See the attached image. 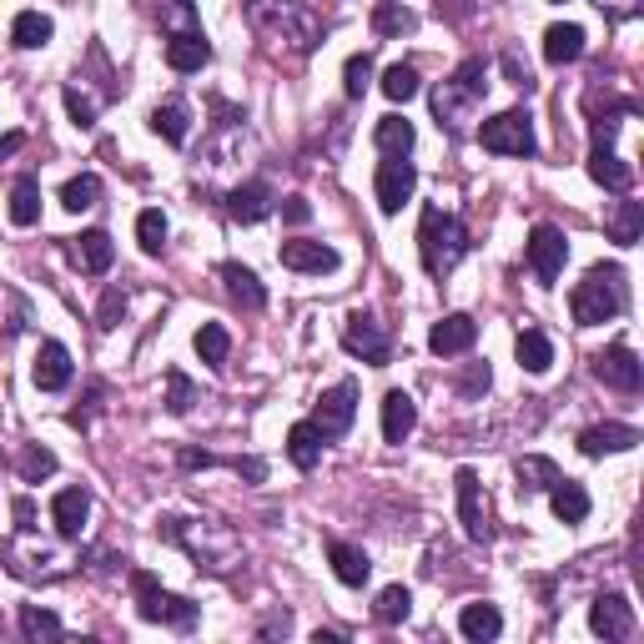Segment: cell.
Here are the masks:
<instances>
[{
  "label": "cell",
  "instance_id": "obj_10",
  "mask_svg": "<svg viewBox=\"0 0 644 644\" xmlns=\"http://www.w3.org/2000/svg\"><path fill=\"white\" fill-rule=\"evenodd\" d=\"M564 263H569V237H564L559 227H549V222H538V227L529 232V267H534V277L544 287H554Z\"/></svg>",
  "mask_w": 644,
  "mask_h": 644
},
{
  "label": "cell",
  "instance_id": "obj_41",
  "mask_svg": "<svg viewBox=\"0 0 644 644\" xmlns=\"http://www.w3.org/2000/svg\"><path fill=\"white\" fill-rule=\"evenodd\" d=\"M11 222L15 227H36L41 222V187L31 177H21L11 187Z\"/></svg>",
  "mask_w": 644,
  "mask_h": 644
},
{
  "label": "cell",
  "instance_id": "obj_34",
  "mask_svg": "<svg viewBox=\"0 0 644 644\" xmlns=\"http://www.w3.org/2000/svg\"><path fill=\"white\" fill-rule=\"evenodd\" d=\"M513 353H519V368L524 373H549L554 368V343L538 327H524V333L513 337Z\"/></svg>",
  "mask_w": 644,
  "mask_h": 644
},
{
  "label": "cell",
  "instance_id": "obj_51",
  "mask_svg": "<svg viewBox=\"0 0 644 644\" xmlns=\"http://www.w3.org/2000/svg\"><path fill=\"white\" fill-rule=\"evenodd\" d=\"M282 222H287V227H308V222H312V202H308V197H282Z\"/></svg>",
  "mask_w": 644,
  "mask_h": 644
},
{
  "label": "cell",
  "instance_id": "obj_21",
  "mask_svg": "<svg viewBox=\"0 0 644 644\" xmlns=\"http://www.w3.org/2000/svg\"><path fill=\"white\" fill-rule=\"evenodd\" d=\"M86 519H91V493L86 489H60L51 499V524H56L60 538H81Z\"/></svg>",
  "mask_w": 644,
  "mask_h": 644
},
{
  "label": "cell",
  "instance_id": "obj_48",
  "mask_svg": "<svg viewBox=\"0 0 644 644\" xmlns=\"http://www.w3.org/2000/svg\"><path fill=\"white\" fill-rule=\"evenodd\" d=\"M191 403H197V388H191V378L171 368L167 373V408H171V413H187Z\"/></svg>",
  "mask_w": 644,
  "mask_h": 644
},
{
  "label": "cell",
  "instance_id": "obj_40",
  "mask_svg": "<svg viewBox=\"0 0 644 644\" xmlns=\"http://www.w3.org/2000/svg\"><path fill=\"white\" fill-rule=\"evenodd\" d=\"M21 634H25V640H31V644H56L66 630H60V620H56V614H51V609H41V604H25V609H21Z\"/></svg>",
  "mask_w": 644,
  "mask_h": 644
},
{
  "label": "cell",
  "instance_id": "obj_44",
  "mask_svg": "<svg viewBox=\"0 0 644 644\" xmlns=\"http://www.w3.org/2000/svg\"><path fill=\"white\" fill-rule=\"evenodd\" d=\"M408 609H413V595H408L403 585H388L378 595V604H373V614H378V624H403Z\"/></svg>",
  "mask_w": 644,
  "mask_h": 644
},
{
  "label": "cell",
  "instance_id": "obj_13",
  "mask_svg": "<svg viewBox=\"0 0 644 644\" xmlns=\"http://www.w3.org/2000/svg\"><path fill=\"white\" fill-rule=\"evenodd\" d=\"M267 25H273V31H282V36L292 41L298 51H312L322 41V21L308 11V5H298V0H277L273 11H267Z\"/></svg>",
  "mask_w": 644,
  "mask_h": 644
},
{
  "label": "cell",
  "instance_id": "obj_43",
  "mask_svg": "<svg viewBox=\"0 0 644 644\" xmlns=\"http://www.w3.org/2000/svg\"><path fill=\"white\" fill-rule=\"evenodd\" d=\"M378 86H382V96H388V101H413V96H418V71L408 66V60H393V66L382 71Z\"/></svg>",
  "mask_w": 644,
  "mask_h": 644
},
{
  "label": "cell",
  "instance_id": "obj_52",
  "mask_svg": "<svg viewBox=\"0 0 644 644\" xmlns=\"http://www.w3.org/2000/svg\"><path fill=\"white\" fill-rule=\"evenodd\" d=\"M15 529H21V534H31V529H36V503L25 499V493L15 499Z\"/></svg>",
  "mask_w": 644,
  "mask_h": 644
},
{
  "label": "cell",
  "instance_id": "obj_23",
  "mask_svg": "<svg viewBox=\"0 0 644 644\" xmlns=\"http://www.w3.org/2000/svg\"><path fill=\"white\" fill-rule=\"evenodd\" d=\"M327 564H333L337 585H347V589H363L373 574L368 554H363L358 544H347V538H327Z\"/></svg>",
  "mask_w": 644,
  "mask_h": 644
},
{
  "label": "cell",
  "instance_id": "obj_36",
  "mask_svg": "<svg viewBox=\"0 0 644 644\" xmlns=\"http://www.w3.org/2000/svg\"><path fill=\"white\" fill-rule=\"evenodd\" d=\"M191 347H197V358H202L207 368H227L232 333L222 327V322H202V327H197V337H191Z\"/></svg>",
  "mask_w": 644,
  "mask_h": 644
},
{
  "label": "cell",
  "instance_id": "obj_37",
  "mask_svg": "<svg viewBox=\"0 0 644 644\" xmlns=\"http://www.w3.org/2000/svg\"><path fill=\"white\" fill-rule=\"evenodd\" d=\"M373 146H378L382 156H408V152H413V121L382 116L378 126H373Z\"/></svg>",
  "mask_w": 644,
  "mask_h": 644
},
{
  "label": "cell",
  "instance_id": "obj_4",
  "mask_svg": "<svg viewBox=\"0 0 644 644\" xmlns=\"http://www.w3.org/2000/svg\"><path fill=\"white\" fill-rule=\"evenodd\" d=\"M484 91H489V66L484 60H464L448 81L433 91V116H438V126H448V132H458L468 121V111L484 101Z\"/></svg>",
  "mask_w": 644,
  "mask_h": 644
},
{
  "label": "cell",
  "instance_id": "obj_42",
  "mask_svg": "<svg viewBox=\"0 0 644 644\" xmlns=\"http://www.w3.org/2000/svg\"><path fill=\"white\" fill-rule=\"evenodd\" d=\"M373 31H378V36H408V31H418V15L408 11V5H398V0H378Z\"/></svg>",
  "mask_w": 644,
  "mask_h": 644
},
{
  "label": "cell",
  "instance_id": "obj_46",
  "mask_svg": "<svg viewBox=\"0 0 644 644\" xmlns=\"http://www.w3.org/2000/svg\"><path fill=\"white\" fill-rule=\"evenodd\" d=\"M368 86H373V56H368V51H363V56H347V66H343L347 101H363V96H368Z\"/></svg>",
  "mask_w": 644,
  "mask_h": 644
},
{
  "label": "cell",
  "instance_id": "obj_33",
  "mask_svg": "<svg viewBox=\"0 0 644 644\" xmlns=\"http://www.w3.org/2000/svg\"><path fill=\"white\" fill-rule=\"evenodd\" d=\"M604 227H609V242H620V247H634L644 232V202H614V212L604 216Z\"/></svg>",
  "mask_w": 644,
  "mask_h": 644
},
{
  "label": "cell",
  "instance_id": "obj_28",
  "mask_svg": "<svg viewBox=\"0 0 644 644\" xmlns=\"http://www.w3.org/2000/svg\"><path fill=\"white\" fill-rule=\"evenodd\" d=\"M513 478H519V493H549L554 484H559V464L544 454H524L519 464H513Z\"/></svg>",
  "mask_w": 644,
  "mask_h": 644
},
{
  "label": "cell",
  "instance_id": "obj_7",
  "mask_svg": "<svg viewBox=\"0 0 644 644\" xmlns=\"http://www.w3.org/2000/svg\"><path fill=\"white\" fill-rule=\"evenodd\" d=\"M373 191H378V207L388 216L403 212V202H413L418 191V167L408 156H382L378 162V177H373Z\"/></svg>",
  "mask_w": 644,
  "mask_h": 644
},
{
  "label": "cell",
  "instance_id": "obj_11",
  "mask_svg": "<svg viewBox=\"0 0 644 644\" xmlns=\"http://www.w3.org/2000/svg\"><path fill=\"white\" fill-rule=\"evenodd\" d=\"M454 489H458V519H464V534L474 538V544H489L493 524H489V503H484V493H478V474H474V468H458Z\"/></svg>",
  "mask_w": 644,
  "mask_h": 644
},
{
  "label": "cell",
  "instance_id": "obj_32",
  "mask_svg": "<svg viewBox=\"0 0 644 644\" xmlns=\"http://www.w3.org/2000/svg\"><path fill=\"white\" fill-rule=\"evenodd\" d=\"M222 282H227V292H232V298H237L247 312L267 308V287L257 282V273H252V267H242V263H227V267H222Z\"/></svg>",
  "mask_w": 644,
  "mask_h": 644
},
{
  "label": "cell",
  "instance_id": "obj_53",
  "mask_svg": "<svg viewBox=\"0 0 644 644\" xmlns=\"http://www.w3.org/2000/svg\"><path fill=\"white\" fill-rule=\"evenodd\" d=\"M25 146V136L21 132H11V136H0V162H5V156H15Z\"/></svg>",
  "mask_w": 644,
  "mask_h": 644
},
{
  "label": "cell",
  "instance_id": "obj_16",
  "mask_svg": "<svg viewBox=\"0 0 644 644\" xmlns=\"http://www.w3.org/2000/svg\"><path fill=\"white\" fill-rule=\"evenodd\" d=\"M589 630L604 634V640H630L634 634V609L624 595H599L589 604Z\"/></svg>",
  "mask_w": 644,
  "mask_h": 644
},
{
  "label": "cell",
  "instance_id": "obj_31",
  "mask_svg": "<svg viewBox=\"0 0 644 644\" xmlns=\"http://www.w3.org/2000/svg\"><path fill=\"white\" fill-rule=\"evenodd\" d=\"M322 443L327 438H322L312 423H292V429H287V458H292L302 474H312V468L322 464Z\"/></svg>",
  "mask_w": 644,
  "mask_h": 644
},
{
  "label": "cell",
  "instance_id": "obj_35",
  "mask_svg": "<svg viewBox=\"0 0 644 644\" xmlns=\"http://www.w3.org/2000/svg\"><path fill=\"white\" fill-rule=\"evenodd\" d=\"M51 36H56V25H51V15H41V11H21L11 21V46H21V51L51 46Z\"/></svg>",
  "mask_w": 644,
  "mask_h": 644
},
{
  "label": "cell",
  "instance_id": "obj_54",
  "mask_svg": "<svg viewBox=\"0 0 644 644\" xmlns=\"http://www.w3.org/2000/svg\"><path fill=\"white\" fill-rule=\"evenodd\" d=\"M242 5H257V0H242Z\"/></svg>",
  "mask_w": 644,
  "mask_h": 644
},
{
  "label": "cell",
  "instance_id": "obj_39",
  "mask_svg": "<svg viewBox=\"0 0 644 644\" xmlns=\"http://www.w3.org/2000/svg\"><path fill=\"white\" fill-rule=\"evenodd\" d=\"M96 202H101V177L96 171H81V177H71L60 187V207L66 212H91Z\"/></svg>",
  "mask_w": 644,
  "mask_h": 644
},
{
  "label": "cell",
  "instance_id": "obj_20",
  "mask_svg": "<svg viewBox=\"0 0 644 644\" xmlns=\"http://www.w3.org/2000/svg\"><path fill=\"white\" fill-rule=\"evenodd\" d=\"M31 378H36L41 393H60L66 382H71V353H66V343H56V337H46L36 353V368H31Z\"/></svg>",
  "mask_w": 644,
  "mask_h": 644
},
{
  "label": "cell",
  "instance_id": "obj_6",
  "mask_svg": "<svg viewBox=\"0 0 644 644\" xmlns=\"http://www.w3.org/2000/svg\"><path fill=\"white\" fill-rule=\"evenodd\" d=\"M478 146L493 156H534L538 152V136H534V116L529 111H499L478 126Z\"/></svg>",
  "mask_w": 644,
  "mask_h": 644
},
{
  "label": "cell",
  "instance_id": "obj_25",
  "mask_svg": "<svg viewBox=\"0 0 644 644\" xmlns=\"http://www.w3.org/2000/svg\"><path fill=\"white\" fill-rule=\"evenodd\" d=\"M585 56V25H574V21H559L544 31V60L549 66H569V60Z\"/></svg>",
  "mask_w": 644,
  "mask_h": 644
},
{
  "label": "cell",
  "instance_id": "obj_29",
  "mask_svg": "<svg viewBox=\"0 0 644 644\" xmlns=\"http://www.w3.org/2000/svg\"><path fill=\"white\" fill-rule=\"evenodd\" d=\"M549 509H554V519L559 524H585L589 519V493H585V484H574V478H559L549 489Z\"/></svg>",
  "mask_w": 644,
  "mask_h": 644
},
{
  "label": "cell",
  "instance_id": "obj_47",
  "mask_svg": "<svg viewBox=\"0 0 644 644\" xmlns=\"http://www.w3.org/2000/svg\"><path fill=\"white\" fill-rule=\"evenodd\" d=\"M51 474H56V454L41 448V443H31V448L21 454V478L25 484H41V478H51Z\"/></svg>",
  "mask_w": 644,
  "mask_h": 644
},
{
  "label": "cell",
  "instance_id": "obj_45",
  "mask_svg": "<svg viewBox=\"0 0 644 644\" xmlns=\"http://www.w3.org/2000/svg\"><path fill=\"white\" fill-rule=\"evenodd\" d=\"M136 242H142L146 257H162V247H167V216L156 212V207L136 216Z\"/></svg>",
  "mask_w": 644,
  "mask_h": 644
},
{
  "label": "cell",
  "instance_id": "obj_1",
  "mask_svg": "<svg viewBox=\"0 0 644 644\" xmlns=\"http://www.w3.org/2000/svg\"><path fill=\"white\" fill-rule=\"evenodd\" d=\"M162 534H167L171 544H181L191 559L212 574H227L242 564V538L232 534L227 524H216V519H167Z\"/></svg>",
  "mask_w": 644,
  "mask_h": 644
},
{
  "label": "cell",
  "instance_id": "obj_12",
  "mask_svg": "<svg viewBox=\"0 0 644 644\" xmlns=\"http://www.w3.org/2000/svg\"><path fill=\"white\" fill-rule=\"evenodd\" d=\"M595 378L604 382V388H614V393H640L644 363L634 358V347L614 343V347H604V353L595 358Z\"/></svg>",
  "mask_w": 644,
  "mask_h": 644
},
{
  "label": "cell",
  "instance_id": "obj_18",
  "mask_svg": "<svg viewBox=\"0 0 644 644\" xmlns=\"http://www.w3.org/2000/svg\"><path fill=\"white\" fill-rule=\"evenodd\" d=\"M634 443H640V429H630V423H595V429L579 433V454H585V458L630 454Z\"/></svg>",
  "mask_w": 644,
  "mask_h": 644
},
{
  "label": "cell",
  "instance_id": "obj_8",
  "mask_svg": "<svg viewBox=\"0 0 644 644\" xmlns=\"http://www.w3.org/2000/svg\"><path fill=\"white\" fill-rule=\"evenodd\" d=\"M353 418H358V382H337V388H327V393L318 398L308 423L322 438H343V433L353 429Z\"/></svg>",
  "mask_w": 644,
  "mask_h": 644
},
{
  "label": "cell",
  "instance_id": "obj_24",
  "mask_svg": "<svg viewBox=\"0 0 644 644\" xmlns=\"http://www.w3.org/2000/svg\"><path fill=\"white\" fill-rule=\"evenodd\" d=\"M207 60H212V41H207L202 31H187V36H171V41H167V66H171L177 76L202 71Z\"/></svg>",
  "mask_w": 644,
  "mask_h": 644
},
{
  "label": "cell",
  "instance_id": "obj_22",
  "mask_svg": "<svg viewBox=\"0 0 644 644\" xmlns=\"http://www.w3.org/2000/svg\"><path fill=\"white\" fill-rule=\"evenodd\" d=\"M71 263L81 267L86 277H101V273H111V263H116V247H111V237L101 227L81 232V237H71Z\"/></svg>",
  "mask_w": 644,
  "mask_h": 644
},
{
  "label": "cell",
  "instance_id": "obj_27",
  "mask_svg": "<svg viewBox=\"0 0 644 644\" xmlns=\"http://www.w3.org/2000/svg\"><path fill=\"white\" fill-rule=\"evenodd\" d=\"M152 132L162 136V142L181 146L191 136V107L181 101V96H171V101H162V107L152 111Z\"/></svg>",
  "mask_w": 644,
  "mask_h": 644
},
{
  "label": "cell",
  "instance_id": "obj_50",
  "mask_svg": "<svg viewBox=\"0 0 644 644\" xmlns=\"http://www.w3.org/2000/svg\"><path fill=\"white\" fill-rule=\"evenodd\" d=\"M121 318H126V292H121V287H107V298L96 308V322H101V327H116Z\"/></svg>",
  "mask_w": 644,
  "mask_h": 644
},
{
  "label": "cell",
  "instance_id": "obj_26",
  "mask_svg": "<svg viewBox=\"0 0 644 644\" xmlns=\"http://www.w3.org/2000/svg\"><path fill=\"white\" fill-rule=\"evenodd\" d=\"M413 429H418V403L403 393V388H393V393L382 398V438L403 443Z\"/></svg>",
  "mask_w": 644,
  "mask_h": 644
},
{
  "label": "cell",
  "instance_id": "obj_2",
  "mask_svg": "<svg viewBox=\"0 0 644 644\" xmlns=\"http://www.w3.org/2000/svg\"><path fill=\"white\" fill-rule=\"evenodd\" d=\"M468 252V227L454 212L443 207H423L418 216V257H423V273L429 277H448Z\"/></svg>",
  "mask_w": 644,
  "mask_h": 644
},
{
  "label": "cell",
  "instance_id": "obj_14",
  "mask_svg": "<svg viewBox=\"0 0 644 644\" xmlns=\"http://www.w3.org/2000/svg\"><path fill=\"white\" fill-rule=\"evenodd\" d=\"M474 343H478V322L468 318V312H448V318L433 322V333H429V347L438 358H458V353H468Z\"/></svg>",
  "mask_w": 644,
  "mask_h": 644
},
{
  "label": "cell",
  "instance_id": "obj_19",
  "mask_svg": "<svg viewBox=\"0 0 644 644\" xmlns=\"http://www.w3.org/2000/svg\"><path fill=\"white\" fill-rule=\"evenodd\" d=\"M273 187L267 181H242V187L227 191V216L232 222H242V227H252V222H263L267 212H273Z\"/></svg>",
  "mask_w": 644,
  "mask_h": 644
},
{
  "label": "cell",
  "instance_id": "obj_3",
  "mask_svg": "<svg viewBox=\"0 0 644 644\" xmlns=\"http://www.w3.org/2000/svg\"><path fill=\"white\" fill-rule=\"evenodd\" d=\"M630 308V282H624V267H589L585 282L569 292V312L579 327H599V322L620 318Z\"/></svg>",
  "mask_w": 644,
  "mask_h": 644
},
{
  "label": "cell",
  "instance_id": "obj_17",
  "mask_svg": "<svg viewBox=\"0 0 644 644\" xmlns=\"http://www.w3.org/2000/svg\"><path fill=\"white\" fill-rule=\"evenodd\" d=\"M589 177H595L604 191H614V197H630L634 191V167L620 162L609 142H595V152H589Z\"/></svg>",
  "mask_w": 644,
  "mask_h": 644
},
{
  "label": "cell",
  "instance_id": "obj_38",
  "mask_svg": "<svg viewBox=\"0 0 644 644\" xmlns=\"http://www.w3.org/2000/svg\"><path fill=\"white\" fill-rule=\"evenodd\" d=\"M156 21L167 36H187V31H202V15H197V0H156Z\"/></svg>",
  "mask_w": 644,
  "mask_h": 644
},
{
  "label": "cell",
  "instance_id": "obj_9",
  "mask_svg": "<svg viewBox=\"0 0 644 644\" xmlns=\"http://www.w3.org/2000/svg\"><path fill=\"white\" fill-rule=\"evenodd\" d=\"M343 347L353 353V358L368 363V368H388V358H393V343H388V333H382V327L368 318V312H347V322H343Z\"/></svg>",
  "mask_w": 644,
  "mask_h": 644
},
{
  "label": "cell",
  "instance_id": "obj_5",
  "mask_svg": "<svg viewBox=\"0 0 644 644\" xmlns=\"http://www.w3.org/2000/svg\"><path fill=\"white\" fill-rule=\"evenodd\" d=\"M132 595H136V614L146 624H171V630H191L197 624V604L181 595H167L146 569H132Z\"/></svg>",
  "mask_w": 644,
  "mask_h": 644
},
{
  "label": "cell",
  "instance_id": "obj_15",
  "mask_svg": "<svg viewBox=\"0 0 644 644\" xmlns=\"http://www.w3.org/2000/svg\"><path fill=\"white\" fill-rule=\"evenodd\" d=\"M277 263L282 267H292V273H337V257L327 242H308V237H292V242H282L277 247Z\"/></svg>",
  "mask_w": 644,
  "mask_h": 644
},
{
  "label": "cell",
  "instance_id": "obj_30",
  "mask_svg": "<svg viewBox=\"0 0 644 644\" xmlns=\"http://www.w3.org/2000/svg\"><path fill=\"white\" fill-rule=\"evenodd\" d=\"M458 630H464V640H474V644L499 640V634H503L499 604H464V614H458Z\"/></svg>",
  "mask_w": 644,
  "mask_h": 644
},
{
  "label": "cell",
  "instance_id": "obj_49",
  "mask_svg": "<svg viewBox=\"0 0 644 644\" xmlns=\"http://www.w3.org/2000/svg\"><path fill=\"white\" fill-rule=\"evenodd\" d=\"M66 111H71V121L76 126H96V101L91 96H81V86H66Z\"/></svg>",
  "mask_w": 644,
  "mask_h": 644
}]
</instances>
